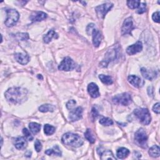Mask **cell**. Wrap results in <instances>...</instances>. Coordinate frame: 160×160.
Masks as SVG:
<instances>
[{
    "instance_id": "1",
    "label": "cell",
    "mask_w": 160,
    "mask_h": 160,
    "mask_svg": "<svg viewBox=\"0 0 160 160\" xmlns=\"http://www.w3.org/2000/svg\"><path fill=\"white\" fill-rule=\"evenodd\" d=\"M5 97L11 103L21 104L27 99L28 91L21 87H12L6 91Z\"/></svg>"
},
{
    "instance_id": "2",
    "label": "cell",
    "mask_w": 160,
    "mask_h": 160,
    "mask_svg": "<svg viewBox=\"0 0 160 160\" xmlns=\"http://www.w3.org/2000/svg\"><path fill=\"white\" fill-rule=\"evenodd\" d=\"M62 142L64 144L74 148H78L82 145L83 140L81 136L77 134L66 132L62 137Z\"/></svg>"
},
{
    "instance_id": "3",
    "label": "cell",
    "mask_w": 160,
    "mask_h": 160,
    "mask_svg": "<svg viewBox=\"0 0 160 160\" xmlns=\"http://www.w3.org/2000/svg\"><path fill=\"white\" fill-rule=\"evenodd\" d=\"M134 114L138 118V119L142 124L144 125H148L150 123L151 117L148 109L137 108L134 109Z\"/></svg>"
},
{
    "instance_id": "4",
    "label": "cell",
    "mask_w": 160,
    "mask_h": 160,
    "mask_svg": "<svg viewBox=\"0 0 160 160\" xmlns=\"http://www.w3.org/2000/svg\"><path fill=\"white\" fill-rule=\"evenodd\" d=\"M6 11L7 18L4 22L5 25L7 27H12L18 22L19 19V12L16 10L12 9H7Z\"/></svg>"
},
{
    "instance_id": "5",
    "label": "cell",
    "mask_w": 160,
    "mask_h": 160,
    "mask_svg": "<svg viewBox=\"0 0 160 160\" xmlns=\"http://www.w3.org/2000/svg\"><path fill=\"white\" fill-rule=\"evenodd\" d=\"M134 139L139 146L143 148H146L147 147L148 136L144 129L140 128L135 132Z\"/></svg>"
},
{
    "instance_id": "6",
    "label": "cell",
    "mask_w": 160,
    "mask_h": 160,
    "mask_svg": "<svg viewBox=\"0 0 160 160\" xmlns=\"http://www.w3.org/2000/svg\"><path fill=\"white\" fill-rule=\"evenodd\" d=\"M112 101L117 104L128 106L132 102V98L129 94L124 92L115 96L112 99Z\"/></svg>"
},
{
    "instance_id": "7",
    "label": "cell",
    "mask_w": 160,
    "mask_h": 160,
    "mask_svg": "<svg viewBox=\"0 0 160 160\" xmlns=\"http://www.w3.org/2000/svg\"><path fill=\"white\" fill-rule=\"evenodd\" d=\"M113 4L110 2H107L96 7L95 10L96 14L99 19H104L107 12L112 8Z\"/></svg>"
},
{
    "instance_id": "8",
    "label": "cell",
    "mask_w": 160,
    "mask_h": 160,
    "mask_svg": "<svg viewBox=\"0 0 160 160\" xmlns=\"http://www.w3.org/2000/svg\"><path fill=\"white\" fill-rule=\"evenodd\" d=\"M76 67V64L74 61L69 57H66L61 61L58 66V69L61 71H69L72 70Z\"/></svg>"
},
{
    "instance_id": "9",
    "label": "cell",
    "mask_w": 160,
    "mask_h": 160,
    "mask_svg": "<svg viewBox=\"0 0 160 160\" xmlns=\"http://www.w3.org/2000/svg\"><path fill=\"white\" fill-rule=\"evenodd\" d=\"M134 29V27L133 26L132 18L129 17V18H126L124 21L122 28H121L122 35L131 34V31Z\"/></svg>"
},
{
    "instance_id": "10",
    "label": "cell",
    "mask_w": 160,
    "mask_h": 160,
    "mask_svg": "<svg viewBox=\"0 0 160 160\" xmlns=\"http://www.w3.org/2000/svg\"><path fill=\"white\" fill-rule=\"evenodd\" d=\"M117 54V50L116 49H112L109 50L105 54L104 59L100 63V66L102 67H106L109 61L115 59Z\"/></svg>"
},
{
    "instance_id": "11",
    "label": "cell",
    "mask_w": 160,
    "mask_h": 160,
    "mask_svg": "<svg viewBox=\"0 0 160 160\" xmlns=\"http://www.w3.org/2000/svg\"><path fill=\"white\" fill-rule=\"evenodd\" d=\"M142 49V44L141 41H138L135 44H133L128 46L126 49V52L129 55H133L137 52H141Z\"/></svg>"
},
{
    "instance_id": "12",
    "label": "cell",
    "mask_w": 160,
    "mask_h": 160,
    "mask_svg": "<svg viewBox=\"0 0 160 160\" xmlns=\"http://www.w3.org/2000/svg\"><path fill=\"white\" fill-rule=\"evenodd\" d=\"M82 108L80 106L71 110L69 114V118L71 121H76L80 119L82 115Z\"/></svg>"
},
{
    "instance_id": "13",
    "label": "cell",
    "mask_w": 160,
    "mask_h": 160,
    "mask_svg": "<svg viewBox=\"0 0 160 160\" xmlns=\"http://www.w3.org/2000/svg\"><path fill=\"white\" fill-rule=\"evenodd\" d=\"M98 153L101 156V159H113L116 160V158L113 156L112 152L110 150H106L102 148H98L97 149Z\"/></svg>"
},
{
    "instance_id": "14",
    "label": "cell",
    "mask_w": 160,
    "mask_h": 160,
    "mask_svg": "<svg viewBox=\"0 0 160 160\" xmlns=\"http://www.w3.org/2000/svg\"><path fill=\"white\" fill-rule=\"evenodd\" d=\"M13 143L16 149L19 150L24 149L28 146V142L24 137H18L14 139Z\"/></svg>"
},
{
    "instance_id": "15",
    "label": "cell",
    "mask_w": 160,
    "mask_h": 160,
    "mask_svg": "<svg viewBox=\"0 0 160 160\" xmlns=\"http://www.w3.org/2000/svg\"><path fill=\"white\" fill-rule=\"evenodd\" d=\"M88 92L91 97L93 98H96L100 96L99 91V88L96 84L94 82H91L88 86Z\"/></svg>"
},
{
    "instance_id": "16",
    "label": "cell",
    "mask_w": 160,
    "mask_h": 160,
    "mask_svg": "<svg viewBox=\"0 0 160 160\" xmlns=\"http://www.w3.org/2000/svg\"><path fill=\"white\" fill-rule=\"evenodd\" d=\"M128 81L133 86L136 88H140L143 86L144 82L140 78L136 75H130L128 76Z\"/></svg>"
},
{
    "instance_id": "17",
    "label": "cell",
    "mask_w": 160,
    "mask_h": 160,
    "mask_svg": "<svg viewBox=\"0 0 160 160\" xmlns=\"http://www.w3.org/2000/svg\"><path fill=\"white\" fill-rule=\"evenodd\" d=\"M47 18V14L42 11H35L31 13L30 15V19L32 22L41 21Z\"/></svg>"
},
{
    "instance_id": "18",
    "label": "cell",
    "mask_w": 160,
    "mask_h": 160,
    "mask_svg": "<svg viewBox=\"0 0 160 160\" xmlns=\"http://www.w3.org/2000/svg\"><path fill=\"white\" fill-rule=\"evenodd\" d=\"M91 34L92 36V43H93L94 46L95 47H98L99 46V44L101 42V39H102L101 34L98 29L94 28L93 29Z\"/></svg>"
},
{
    "instance_id": "19",
    "label": "cell",
    "mask_w": 160,
    "mask_h": 160,
    "mask_svg": "<svg viewBox=\"0 0 160 160\" xmlns=\"http://www.w3.org/2000/svg\"><path fill=\"white\" fill-rule=\"evenodd\" d=\"M14 58L19 63L22 65L26 64L29 61V56L26 53H16Z\"/></svg>"
},
{
    "instance_id": "20",
    "label": "cell",
    "mask_w": 160,
    "mask_h": 160,
    "mask_svg": "<svg viewBox=\"0 0 160 160\" xmlns=\"http://www.w3.org/2000/svg\"><path fill=\"white\" fill-rule=\"evenodd\" d=\"M141 72L142 75V76L144 78H145L146 79H148L149 80H152L154 78L156 77V72L151 71V70H149L145 68H142L141 69Z\"/></svg>"
},
{
    "instance_id": "21",
    "label": "cell",
    "mask_w": 160,
    "mask_h": 160,
    "mask_svg": "<svg viewBox=\"0 0 160 160\" xmlns=\"http://www.w3.org/2000/svg\"><path fill=\"white\" fill-rule=\"evenodd\" d=\"M58 38V34L52 29L49 30L47 34L43 36V41L45 43H49L52 38L57 39Z\"/></svg>"
},
{
    "instance_id": "22",
    "label": "cell",
    "mask_w": 160,
    "mask_h": 160,
    "mask_svg": "<svg viewBox=\"0 0 160 160\" xmlns=\"http://www.w3.org/2000/svg\"><path fill=\"white\" fill-rule=\"evenodd\" d=\"M129 154V151L125 148H120L117 150L116 156L119 159L126 158Z\"/></svg>"
},
{
    "instance_id": "23",
    "label": "cell",
    "mask_w": 160,
    "mask_h": 160,
    "mask_svg": "<svg viewBox=\"0 0 160 160\" xmlns=\"http://www.w3.org/2000/svg\"><path fill=\"white\" fill-rule=\"evenodd\" d=\"M45 153L47 155H49V156L52 155V154L56 155V156H61V151H60V149L58 147V146H55L52 149H47L45 151Z\"/></svg>"
},
{
    "instance_id": "24",
    "label": "cell",
    "mask_w": 160,
    "mask_h": 160,
    "mask_svg": "<svg viewBox=\"0 0 160 160\" xmlns=\"http://www.w3.org/2000/svg\"><path fill=\"white\" fill-rule=\"evenodd\" d=\"M159 147L157 145H154L150 148L149 150V154L153 158H158L160 155Z\"/></svg>"
},
{
    "instance_id": "25",
    "label": "cell",
    "mask_w": 160,
    "mask_h": 160,
    "mask_svg": "<svg viewBox=\"0 0 160 160\" xmlns=\"http://www.w3.org/2000/svg\"><path fill=\"white\" fill-rule=\"evenodd\" d=\"M55 107L53 105L49 104H42L40 107H39V110L41 112H52L54 110Z\"/></svg>"
},
{
    "instance_id": "26",
    "label": "cell",
    "mask_w": 160,
    "mask_h": 160,
    "mask_svg": "<svg viewBox=\"0 0 160 160\" xmlns=\"http://www.w3.org/2000/svg\"><path fill=\"white\" fill-rule=\"evenodd\" d=\"M99 78L102 83H104V84H106V85H110V84H112V82H113L111 77H110L109 76L100 74V75H99Z\"/></svg>"
},
{
    "instance_id": "27",
    "label": "cell",
    "mask_w": 160,
    "mask_h": 160,
    "mask_svg": "<svg viewBox=\"0 0 160 160\" xmlns=\"http://www.w3.org/2000/svg\"><path fill=\"white\" fill-rule=\"evenodd\" d=\"M29 128L33 134H36L38 132H39L41 129V125L37 122H32L29 123Z\"/></svg>"
},
{
    "instance_id": "28",
    "label": "cell",
    "mask_w": 160,
    "mask_h": 160,
    "mask_svg": "<svg viewBox=\"0 0 160 160\" xmlns=\"http://www.w3.org/2000/svg\"><path fill=\"white\" fill-rule=\"evenodd\" d=\"M44 132L47 136L52 134L55 132V128L49 124H45L44 126Z\"/></svg>"
},
{
    "instance_id": "29",
    "label": "cell",
    "mask_w": 160,
    "mask_h": 160,
    "mask_svg": "<svg viewBox=\"0 0 160 160\" xmlns=\"http://www.w3.org/2000/svg\"><path fill=\"white\" fill-rule=\"evenodd\" d=\"M84 136L86 138V139L89 141L91 143H94L95 142V138H94L92 134V132L91 131V129H88L86 130V131L84 133Z\"/></svg>"
},
{
    "instance_id": "30",
    "label": "cell",
    "mask_w": 160,
    "mask_h": 160,
    "mask_svg": "<svg viewBox=\"0 0 160 160\" xmlns=\"http://www.w3.org/2000/svg\"><path fill=\"white\" fill-rule=\"evenodd\" d=\"M99 123L103 126H110L113 124V121L111 119L106 117H102L99 120Z\"/></svg>"
},
{
    "instance_id": "31",
    "label": "cell",
    "mask_w": 160,
    "mask_h": 160,
    "mask_svg": "<svg viewBox=\"0 0 160 160\" xmlns=\"http://www.w3.org/2000/svg\"><path fill=\"white\" fill-rule=\"evenodd\" d=\"M139 1H127V5L130 9H135L138 8L139 5L140 4Z\"/></svg>"
},
{
    "instance_id": "32",
    "label": "cell",
    "mask_w": 160,
    "mask_h": 160,
    "mask_svg": "<svg viewBox=\"0 0 160 160\" xmlns=\"http://www.w3.org/2000/svg\"><path fill=\"white\" fill-rule=\"evenodd\" d=\"M146 4L144 2L140 3V4L138 6V11H137L138 13V14H142V13H144L146 11Z\"/></svg>"
},
{
    "instance_id": "33",
    "label": "cell",
    "mask_w": 160,
    "mask_h": 160,
    "mask_svg": "<svg viewBox=\"0 0 160 160\" xmlns=\"http://www.w3.org/2000/svg\"><path fill=\"white\" fill-rule=\"evenodd\" d=\"M22 132L24 134V135L25 136V137L29 140V141H32L33 139V137L31 135V134L30 133L29 131L26 128H24L22 129Z\"/></svg>"
},
{
    "instance_id": "34",
    "label": "cell",
    "mask_w": 160,
    "mask_h": 160,
    "mask_svg": "<svg viewBox=\"0 0 160 160\" xmlns=\"http://www.w3.org/2000/svg\"><path fill=\"white\" fill-rule=\"evenodd\" d=\"M16 37L18 38V39L24 41L26 40L29 38V36L28 33H18L16 34Z\"/></svg>"
},
{
    "instance_id": "35",
    "label": "cell",
    "mask_w": 160,
    "mask_h": 160,
    "mask_svg": "<svg viewBox=\"0 0 160 160\" xmlns=\"http://www.w3.org/2000/svg\"><path fill=\"white\" fill-rule=\"evenodd\" d=\"M34 148L37 152H40L41 151L42 144H41V142L38 139H36L35 141Z\"/></svg>"
},
{
    "instance_id": "36",
    "label": "cell",
    "mask_w": 160,
    "mask_h": 160,
    "mask_svg": "<svg viewBox=\"0 0 160 160\" xmlns=\"http://www.w3.org/2000/svg\"><path fill=\"white\" fill-rule=\"evenodd\" d=\"M76 102L74 101V100H70L69 101L67 104H66V107L68 109H72L74 108V107L75 106V104H76Z\"/></svg>"
},
{
    "instance_id": "37",
    "label": "cell",
    "mask_w": 160,
    "mask_h": 160,
    "mask_svg": "<svg viewBox=\"0 0 160 160\" xmlns=\"http://www.w3.org/2000/svg\"><path fill=\"white\" fill-rule=\"evenodd\" d=\"M152 19L154 22L159 23V11L154 12L152 16Z\"/></svg>"
},
{
    "instance_id": "38",
    "label": "cell",
    "mask_w": 160,
    "mask_h": 160,
    "mask_svg": "<svg viewBox=\"0 0 160 160\" xmlns=\"http://www.w3.org/2000/svg\"><path fill=\"white\" fill-rule=\"evenodd\" d=\"M94 24L93 23H91V24H89L88 26H87V28H86V31H87V33L90 35L91 34L93 29H94Z\"/></svg>"
},
{
    "instance_id": "39",
    "label": "cell",
    "mask_w": 160,
    "mask_h": 160,
    "mask_svg": "<svg viewBox=\"0 0 160 160\" xmlns=\"http://www.w3.org/2000/svg\"><path fill=\"white\" fill-rule=\"evenodd\" d=\"M159 105H160L159 102H157V103H156V104L153 106V107H152V111H153L154 112H156V114H159V112H160Z\"/></svg>"
},
{
    "instance_id": "40",
    "label": "cell",
    "mask_w": 160,
    "mask_h": 160,
    "mask_svg": "<svg viewBox=\"0 0 160 160\" xmlns=\"http://www.w3.org/2000/svg\"><path fill=\"white\" fill-rule=\"evenodd\" d=\"M92 116H93V117L96 118V117H97V116H98V112H97V111H96V109L92 108Z\"/></svg>"
}]
</instances>
